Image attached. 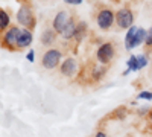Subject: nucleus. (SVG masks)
<instances>
[{
    "instance_id": "nucleus-1",
    "label": "nucleus",
    "mask_w": 152,
    "mask_h": 137,
    "mask_svg": "<svg viewBox=\"0 0 152 137\" xmlns=\"http://www.w3.org/2000/svg\"><path fill=\"white\" fill-rule=\"evenodd\" d=\"M17 23L21 24L24 28H34L35 26V17H34V11L29 5L23 3L18 6V11H17Z\"/></svg>"
},
{
    "instance_id": "nucleus-2",
    "label": "nucleus",
    "mask_w": 152,
    "mask_h": 137,
    "mask_svg": "<svg viewBox=\"0 0 152 137\" xmlns=\"http://www.w3.org/2000/svg\"><path fill=\"white\" fill-rule=\"evenodd\" d=\"M21 34V29L18 26H11L9 29H6L2 34V44L5 49H9V51H14L17 47V41L18 37Z\"/></svg>"
},
{
    "instance_id": "nucleus-3",
    "label": "nucleus",
    "mask_w": 152,
    "mask_h": 137,
    "mask_svg": "<svg viewBox=\"0 0 152 137\" xmlns=\"http://www.w3.org/2000/svg\"><path fill=\"white\" fill-rule=\"evenodd\" d=\"M116 24L120 29H126L134 26V12L129 8H122L116 12Z\"/></svg>"
},
{
    "instance_id": "nucleus-4",
    "label": "nucleus",
    "mask_w": 152,
    "mask_h": 137,
    "mask_svg": "<svg viewBox=\"0 0 152 137\" xmlns=\"http://www.w3.org/2000/svg\"><path fill=\"white\" fill-rule=\"evenodd\" d=\"M114 21H116V14L110 9V8H104V9H100L97 12V15H96V23H97V26L102 29V31H107L110 29Z\"/></svg>"
},
{
    "instance_id": "nucleus-5",
    "label": "nucleus",
    "mask_w": 152,
    "mask_h": 137,
    "mask_svg": "<svg viewBox=\"0 0 152 137\" xmlns=\"http://www.w3.org/2000/svg\"><path fill=\"white\" fill-rule=\"evenodd\" d=\"M61 58H62V55H61V52L58 51V49H49V51L43 55V58H41V66L44 69L52 70V69L59 66Z\"/></svg>"
},
{
    "instance_id": "nucleus-6",
    "label": "nucleus",
    "mask_w": 152,
    "mask_h": 137,
    "mask_svg": "<svg viewBox=\"0 0 152 137\" xmlns=\"http://www.w3.org/2000/svg\"><path fill=\"white\" fill-rule=\"evenodd\" d=\"M96 56H97V61L100 64H108L111 63V59L114 56V46L111 43H104L100 44L97 52H96Z\"/></svg>"
},
{
    "instance_id": "nucleus-7",
    "label": "nucleus",
    "mask_w": 152,
    "mask_h": 137,
    "mask_svg": "<svg viewBox=\"0 0 152 137\" xmlns=\"http://www.w3.org/2000/svg\"><path fill=\"white\" fill-rule=\"evenodd\" d=\"M70 21V14L67 11H59L58 14L55 15L53 21H52V28L56 34L61 35V32L64 31V28L67 26V23Z\"/></svg>"
},
{
    "instance_id": "nucleus-8",
    "label": "nucleus",
    "mask_w": 152,
    "mask_h": 137,
    "mask_svg": "<svg viewBox=\"0 0 152 137\" xmlns=\"http://www.w3.org/2000/svg\"><path fill=\"white\" fill-rule=\"evenodd\" d=\"M61 75H64V76H75L76 72H78V63H76L75 58H67L62 61L61 64Z\"/></svg>"
},
{
    "instance_id": "nucleus-9",
    "label": "nucleus",
    "mask_w": 152,
    "mask_h": 137,
    "mask_svg": "<svg viewBox=\"0 0 152 137\" xmlns=\"http://www.w3.org/2000/svg\"><path fill=\"white\" fill-rule=\"evenodd\" d=\"M34 40V35L29 29H21V34L18 37V41H17V47L18 49H24V47H29L31 43Z\"/></svg>"
},
{
    "instance_id": "nucleus-10",
    "label": "nucleus",
    "mask_w": 152,
    "mask_h": 137,
    "mask_svg": "<svg viewBox=\"0 0 152 137\" xmlns=\"http://www.w3.org/2000/svg\"><path fill=\"white\" fill-rule=\"evenodd\" d=\"M137 29H138V28L132 26V28L128 29V32H126V35H125V47L128 49V51L137 47V46H135V32H137Z\"/></svg>"
},
{
    "instance_id": "nucleus-11",
    "label": "nucleus",
    "mask_w": 152,
    "mask_h": 137,
    "mask_svg": "<svg viewBox=\"0 0 152 137\" xmlns=\"http://www.w3.org/2000/svg\"><path fill=\"white\" fill-rule=\"evenodd\" d=\"M76 28H78V24L75 23L73 18H70V21L67 23V26L64 28V31L61 32V37L64 40H70V38H75V34H76Z\"/></svg>"
},
{
    "instance_id": "nucleus-12",
    "label": "nucleus",
    "mask_w": 152,
    "mask_h": 137,
    "mask_svg": "<svg viewBox=\"0 0 152 137\" xmlns=\"http://www.w3.org/2000/svg\"><path fill=\"white\" fill-rule=\"evenodd\" d=\"M55 38H56V32L53 29H46L43 32V35H41V43L44 46H50L55 41Z\"/></svg>"
},
{
    "instance_id": "nucleus-13",
    "label": "nucleus",
    "mask_w": 152,
    "mask_h": 137,
    "mask_svg": "<svg viewBox=\"0 0 152 137\" xmlns=\"http://www.w3.org/2000/svg\"><path fill=\"white\" fill-rule=\"evenodd\" d=\"M9 24H11V17H9V14H8L5 9H0V29L5 32L6 29L11 28Z\"/></svg>"
},
{
    "instance_id": "nucleus-14",
    "label": "nucleus",
    "mask_w": 152,
    "mask_h": 137,
    "mask_svg": "<svg viewBox=\"0 0 152 137\" xmlns=\"http://www.w3.org/2000/svg\"><path fill=\"white\" fill-rule=\"evenodd\" d=\"M146 35H148V31H145L143 28H138L135 32V46L143 44L146 41Z\"/></svg>"
},
{
    "instance_id": "nucleus-15",
    "label": "nucleus",
    "mask_w": 152,
    "mask_h": 137,
    "mask_svg": "<svg viewBox=\"0 0 152 137\" xmlns=\"http://www.w3.org/2000/svg\"><path fill=\"white\" fill-rule=\"evenodd\" d=\"M131 72H137V56L135 55H131L128 58V69L123 72V75H128Z\"/></svg>"
},
{
    "instance_id": "nucleus-16",
    "label": "nucleus",
    "mask_w": 152,
    "mask_h": 137,
    "mask_svg": "<svg viewBox=\"0 0 152 137\" xmlns=\"http://www.w3.org/2000/svg\"><path fill=\"white\" fill-rule=\"evenodd\" d=\"M85 29H87V24H85L84 21H81V23L78 24V28H76V34H75V38L78 40V41H81V40L84 38Z\"/></svg>"
},
{
    "instance_id": "nucleus-17",
    "label": "nucleus",
    "mask_w": 152,
    "mask_h": 137,
    "mask_svg": "<svg viewBox=\"0 0 152 137\" xmlns=\"http://www.w3.org/2000/svg\"><path fill=\"white\" fill-rule=\"evenodd\" d=\"M105 72H107V70H105V67H96V69L91 72V76H93V79H94V81H99V79L105 75Z\"/></svg>"
},
{
    "instance_id": "nucleus-18",
    "label": "nucleus",
    "mask_w": 152,
    "mask_h": 137,
    "mask_svg": "<svg viewBox=\"0 0 152 137\" xmlns=\"http://www.w3.org/2000/svg\"><path fill=\"white\" fill-rule=\"evenodd\" d=\"M135 56H137V70L146 67V64H148V56H146V55H135Z\"/></svg>"
},
{
    "instance_id": "nucleus-19",
    "label": "nucleus",
    "mask_w": 152,
    "mask_h": 137,
    "mask_svg": "<svg viewBox=\"0 0 152 137\" xmlns=\"http://www.w3.org/2000/svg\"><path fill=\"white\" fill-rule=\"evenodd\" d=\"M137 97L138 99H146V101H152V92H140Z\"/></svg>"
},
{
    "instance_id": "nucleus-20",
    "label": "nucleus",
    "mask_w": 152,
    "mask_h": 137,
    "mask_svg": "<svg viewBox=\"0 0 152 137\" xmlns=\"http://www.w3.org/2000/svg\"><path fill=\"white\" fill-rule=\"evenodd\" d=\"M146 46H152V26L148 29V35H146V41H145Z\"/></svg>"
},
{
    "instance_id": "nucleus-21",
    "label": "nucleus",
    "mask_w": 152,
    "mask_h": 137,
    "mask_svg": "<svg viewBox=\"0 0 152 137\" xmlns=\"http://www.w3.org/2000/svg\"><path fill=\"white\" fill-rule=\"evenodd\" d=\"M125 114H126V108H125V107H120V108L116 111V116H117L119 119H123Z\"/></svg>"
},
{
    "instance_id": "nucleus-22",
    "label": "nucleus",
    "mask_w": 152,
    "mask_h": 137,
    "mask_svg": "<svg viewBox=\"0 0 152 137\" xmlns=\"http://www.w3.org/2000/svg\"><path fill=\"white\" fill-rule=\"evenodd\" d=\"M149 111H151L149 107H142V110H138V114H140V116H145V114H149Z\"/></svg>"
},
{
    "instance_id": "nucleus-23",
    "label": "nucleus",
    "mask_w": 152,
    "mask_h": 137,
    "mask_svg": "<svg viewBox=\"0 0 152 137\" xmlns=\"http://www.w3.org/2000/svg\"><path fill=\"white\" fill-rule=\"evenodd\" d=\"M67 5H81L84 0H64Z\"/></svg>"
},
{
    "instance_id": "nucleus-24",
    "label": "nucleus",
    "mask_w": 152,
    "mask_h": 137,
    "mask_svg": "<svg viewBox=\"0 0 152 137\" xmlns=\"http://www.w3.org/2000/svg\"><path fill=\"white\" fill-rule=\"evenodd\" d=\"M26 58H28V61H31V63H34V58H35V52H34V51H31V52H28V55H26Z\"/></svg>"
},
{
    "instance_id": "nucleus-25",
    "label": "nucleus",
    "mask_w": 152,
    "mask_h": 137,
    "mask_svg": "<svg viewBox=\"0 0 152 137\" xmlns=\"http://www.w3.org/2000/svg\"><path fill=\"white\" fill-rule=\"evenodd\" d=\"M96 137H107V134H105L104 131H97V133H96Z\"/></svg>"
},
{
    "instance_id": "nucleus-26",
    "label": "nucleus",
    "mask_w": 152,
    "mask_h": 137,
    "mask_svg": "<svg viewBox=\"0 0 152 137\" xmlns=\"http://www.w3.org/2000/svg\"><path fill=\"white\" fill-rule=\"evenodd\" d=\"M148 116H149V119H151V120H152V110H151V111H149V114H148Z\"/></svg>"
}]
</instances>
